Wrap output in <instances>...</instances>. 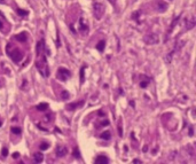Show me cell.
<instances>
[{
  "instance_id": "obj_22",
  "label": "cell",
  "mask_w": 196,
  "mask_h": 164,
  "mask_svg": "<svg viewBox=\"0 0 196 164\" xmlns=\"http://www.w3.org/2000/svg\"><path fill=\"white\" fill-rule=\"evenodd\" d=\"M11 131L14 133V134H20L21 132H22V130H21V127H19V126H13L12 129H11Z\"/></svg>"
},
{
  "instance_id": "obj_36",
  "label": "cell",
  "mask_w": 196,
  "mask_h": 164,
  "mask_svg": "<svg viewBox=\"0 0 196 164\" xmlns=\"http://www.w3.org/2000/svg\"><path fill=\"white\" fill-rule=\"evenodd\" d=\"M5 1V0H0V3H4Z\"/></svg>"
},
{
  "instance_id": "obj_8",
  "label": "cell",
  "mask_w": 196,
  "mask_h": 164,
  "mask_svg": "<svg viewBox=\"0 0 196 164\" xmlns=\"http://www.w3.org/2000/svg\"><path fill=\"white\" fill-rule=\"evenodd\" d=\"M149 83H150V78H148L147 76L142 75L141 76V81H140V87L141 89H146Z\"/></svg>"
},
{
  "instance_id": "obj_13",
  "label": "cell",
  "mask_w": 196,
  "mask_h": 164,
  "mask_svg": "<svg viewBox=\"0 0 196 164\" xmlns=\"http://www.w3.org/2000/svg\"><path fill=\"white\" fill-rule=\"evenodd\" d=\"M15 39H16V40H19V41H21V43H22V41L24 43V41H27L28 36H27V33H25V32H22V33L16 35V36H15Z\"/></svg>"
},
{
  "instance_id": "obj_16",
  "label": "cell",
  "mask_w": 196,
  "mask_h": 164,
  "mask_svg": "<svg viewBox=\"0 0 196 164\" xmlns=\"http://www.w3.org/2000/svg\"><path fill=\"white\" fill-rule=\"evenodd\" d=\"M157 8H158L159 12H165L166 8H167V4H165L164 1H159V3L157 4Z\"/></svg>"
},
{
  "instance_id": "obj_27",
  "label": "cell",
  "mask_w": 196,
  "mask_h": 164,
  "mask_svg": "<svg viewBox=\"0 0 196 164\" xmlns=\"http://www.w3.org/2000/svg\"><path fill=\"white\" fill-rule=\"evenodd\" d=\"M139 14H140V12H135L133 15H132V19H134V20H138V16H139ZM139 21V20H138Z\"/></svg>"
},
{
  "instance_id": "obj_23",
  "label": "cell",
  "mask_w": 196,
  "mask_h": 164,
  "mask_svg": "<svg viewBox=\"0 0 196 164\" xmlns=\"http://www.w3.org/2000/svg\"><path fill=\"white\" fill-rule=\"evenodd\" d=\"M69 97H70V94H69L68 91H62V93H61V99L62 100H67V99H69Z\"/></svg>"
},
{
  "instance_id": "obj_18",
  "label": "cell",
  "mask_w": 196,
  "mask_h": 164,
  "mask_svg": "<svg viewBox=\"0 0 196 164\" xmlns=\"http://www.w3.org/2000/svg\"><path fill=\"white\" fill-rule=\"evenodd\" d=\"M100 138H101V139H105V140H109V139L111 138V133H110L109 131H105V132L101 133Z\"/></svg>"
},
{
  "instance_id": "obj_9",
  "label": "cell",
  "mask_w": 196,
  "mask_h": 164,
  "mask_svg": "<svg viewBox=\"0 0 196 164\" xmlns=\"http://www.w3.org/2000/svg\"><path fill=\"white\" fill-rule=\"evenodd\" d=\"M79 30L83 31V32H86V33H87V31H88V27H87L86 21L84 20V17H80V19H79Z\"/></svg>"
},
{
  "instance_id": "obj_31",
  "label": "cell",
  "mask_w": 196,
  "mask_h": 164,
  "mask_svg": "<svg viewBox=\"0 0 196 164\" xmlns=\"http://www.w3.org/2000/svg\"><path fill=\"white\" fill-rule=\"evenodd\" d=\"M13 157H14V158H19V157H20V154H19V153H14V154H13Z\"/></svg>"
},
{
  "instance_id": "obj_32",
  "label": "cell",
  "mask_w": 196,
  "mask_h": 164,
  "mask_svg": "<svg viewBox=\"0 0 196 164\" xmlns=\"http://www.w3.org/2000/svg\"><path fill=\"white\" fill-rule=\"evenodd\" d=\"M133 163H141V161H139V159H134V161H133Z\"/></svg>"
},
{
  "instance_id": "obj_24",
  "label": "cell",
  "mask_w": 196,
  "mask_h": 164,
  "mask_svg": "<svg viewBox=\"0 0 196 164\" xmlns=\"http://www.w3.org/2000/svg\"><path fill=\"white\" fill-rule=\"evenodd\" d=\"M48 147H49V143L46 142V141H44V142L40 143V150H46Z\"/></svg>"
},
{
  "instance_id": "obj_26",
  "label": "cell",
  "mask_w": 196,
  "mask_h": 164,
  "mask_svg": "<svg viewBox=\"0 0 196 164\" xmlns=\"http://www.w3.org/2000/svg\"><path fill=\"white\" fill-rule=\"evenodd\" d=\"M27 85H28V81L24 79L23 80V86H21V90H27Z\"/></svg>"
},
{
  "instance_id": "obj_5",
  "label": "cell",
  "mask_w": 196,
  "mask_h": 164,
  "mask_svg": "<svg viewBox=\"0 0 196 164\" xmlns=\"http://www.w3.org/2000/svg\"><path fill=\"white\" fill-rule=\"evenodd\" d=\"M143 40L147 45H156L159 41V37L156 33H148L147 36H145Z\"/></svg>"
},
{
  "instance_id": "obj_20",
  "label": "cell",
  "mask_w": 196,
  "mask_h": 164,
  "mask_svg": "<svg viewBox=\"0 0 196 164\" xmlns=\"http://www.w3.org/2000/svg\"><path fill=\"white\" fill-rule=\"evenodd\" d=\"M85 65L84 67H81V69H80V84H84V81H85V73H84V71H85Z\"/></svg>"
},
{
  "instance_id": "obj_11",
  "label": "cell",
  "mask_w": 196,
  "mask_h": 164,
  "mask_svg": "<svg viewBox=\"0 0 196 164\" xmlns=\"http://www.w3.org/2000/svg\"><path fill=\"white\" fill-rule=\"evenodd\" d=\"M195 24H196V19H195V16H191L190 17V20L187 22V24H186V29L187 30H190V29H193L194 27H195Z\"/></svg>"
},
{
  "instance_id": "obj_4",
  "label": "cell",
  "mask_w": 196,
  "mask_h": 164,
  "mask_svg": "<svg viewBox=\"0 0 196 164\" xmlns=\"http://www.w3.org/2000/svg\"><path fill=\"white\" fill-rule=\"evenodd\" d=\"M69 77H70V71H69L68 69L63 68V67L59 68V70L56 71V78H57V79H60L61 81H65V80H68V79H69Z\"/></svg>"
},
{
  "instance_id": "obj_35",
  "label": "cell",
  "mask_w": 196,
  "mask_h": 164,
  "mask_svg": "<svg viewBox=\"0 0 196 164\" xmlns=\"http://www.w3.org/2000/svg\"><path fill=\"white\" fill-rule=\"evenodd\" d=\"M0 16H3V17H4V14H3L1 12H0Z\"/></svg>"
},
{
  "instance_id": "obj_10",
  "label": "cell",
  "mask_w": 196,
  "mask_h": 164,
  "mask_svg": "<svg viewBox=\"0 0 196 164\" xmlns=\"http://www.w3.org/2000/svg\"><path fill=\"white\" fill-rule=\"evenodd\" d=\"M108 163H109V159L106 156L100 155V156H97L95 158V164H108Z\"/></svg>"
},
{
  "instance_id": "obj_12",
  "label": "cell",
  "mask_w": 196,
  "mask_h": 164,
  "mask_svg": "<svg viewBox=\"0 0 196 164\" xmlns=\"http://www.w3.org/2000/svg\"><path fill=\"white\" fill-rule=\"evenodd\" d=\"M83 101L81 102H79V103H76V102H73V103H70V105H68L67 107H65V109L67 110H75V109H77L78 107H81L83 106Z\"/></svg>"
},
{
  "instance_id": "obj_29",
  "label": "cell",
  "mask_w": 196,
  "mask_h": 164,
  "mask_svg": "<svg viewBox=\"0 0 196 164\" xmlns=\"http://www.w3.org/2000/svg\"><path fill=\"white\" fill-rule=\"evenodd\" d=\"M1 154H3V156H7V154H8L7 148H4V149H3V151H1Z\"/></svg>"
},
{
  "instance_id": "obj_3",
  "label": "cell",
  "mask_w": 196,
  "mask_h": 164,
  "mask_svg": "<svg viewBox=\"0 0 196 164\" xmlns=\"http://www.w3.org/2000/svg\"><path fill=\"white\" fill-rule=\"evenodd\" d=\"M7 54L11 56V59H12L15 63H19V62L22 60V53L20 52L19 48H14L13 51H11L9 45H8V46H7Z\"/></svg>"
},
{
  "instance_id": "obj_30",
  "label": "cell",
  "mask_w": 196,
  "mask_h": 164,
  "mask_svg": "<svg viewBox=\"0 0 196 164\" xmlns=\"http://www.w3.org/2000/svg\"><path fill=\"white\" fill-rule=\"evenodd\" d=\"M118 131H119V135H121V137H123V132H122V127H121V125H118Z\"/></svg>"
},
{
  "instance_id": "obj_34",
  "label": "cell",
  "mask_w": 196,
  "mask_h": 164,
  "mask_svg": "<svg viewBox=\"0 0 196 164\" xmlns=\"http://www.w3.org/2000/svg\"><path fill=\"white\" fill-rule=\"evenodd\" d=\"M109 1H110V3H113V4H114V3H115V0H109Z\"/></svg>"
},
{
  "instance_id": "obj_33",
  "label": "cell",
  "mask_w": 196,
  "mask_h": 164,
  "mask_svg": "<svg viewBox=\"0 0 196 164\" xmlns=\"http://www.w3.org/2000/svg\"><path fill=\"white\" fill-rule=\"evenodd\" d=\"M1 28H3V23H1V22H0V29H1Z\"/></svg>"
},
{
  "instance_id": "obj_2",
  "label": "cell",
  "mask_w": 196,
  "mask_h": 164,
  "mask_svg": "<svg viewBox=\"0 0 196 164\" xmlns=\"http://www.w3.org/2000/svg\"><path fill=\"white\" fill-rule=\"evenodd\" d=\"M93 14H94V17L96 19V20H101L102 19V16H103V14H105V6H103V4H101V3H95V4H93Z\"/></svg>"
},
{
  "instance_id": "obj_21",
  "label": "cell",
  "mask_w": 196,
  "mask_h": 164,
  "mask_svg": "<svg viewBox=\"0 0 196 164\" xmlns=\"http://www.w3.org/2000/svg\"><path fill=\"white\" fill-rule=\"evenodd\" d=\"M16 12H17V14H19L20 16H23V17L28 16V14H29V12H28V11H23V9H20V8H17V9H16Z\"/></svg>"
},
{
  "instance_id": "obj_25",
  "label": "cell",
  "mask_w": 196,
  "mask_h": 164,
  "mask_svg": "<svg viewBox=\"0 0 196 164\" xmlns=\"http://www.w3.org/2000/svg\"><path fill=\"white\" fill-rule=\"evenodd\" d=\"M73 157H77V158H80V154H79V150L77 148L73 149Z\"/></svg>"
},
{
  "instance_id": "obj_28",
  "label": "cell",
  "mask_w": 196,
  "mask_h": 164,
  "mask_svg": "<svg viewBox=\"0 0 196 164\" xmlns=\"http://www.w3.org/2000/svg\"><path fill=\"white\" fill-rule=\"evenodd\" d=\"M109 125V121H103V122H101V126H108Z\"/></svg>"
},
{
  "instance_id": "obj_37",
  "label": "cell",
  "mask_w": 196,
  "mask_h": 164,
  "mask_svg": "<svg viewBox=\"0 0 196 164\" xmlns=\"http://www.w3.org/2000/svg\"><path fill=\"white\" fill-rule=\"evenodd\" d=\"M1 125H3V123H1V122H0V126H1Z\"/></svg>"
},
{
  "instance_id": "obj_14",
  "label": "cell",
  "mask_w": 196,
  "mask_h": 164,
  "mask_svg": "<svg viewBox=\"0 0 196 164\" xmlns=\"http://www.w3.org/2000/svg\"><path fill=\"white\" fill-rule=\"evenodd\" d=\"M33 158H35V162H36V163H41L43 159H44V155H43L40 151H38V153H36V154L33 155Z\"/></svg>"
},
{
  "instance_id": "obj_15",
  "label": "cell",
  "mask_w": 196,
  "mask_h": 164,
  "mask_svg": "<svg viewBox=\"0 0 196 164\" xmlns=\"http://www.w3.org/2000/svg\"><path fill=\"white\" fill-rule=\"evenodd\" d=\"M105 47H106V40H100L96 45V49L99 52H103Z\"/></svg>"
},
{
  "instance_id": "obj_1",
  "label": "cell",
  "mask_w": 196,
  "mask_h": 164,
  "mask_svg": "<svg viewBox=\"0 0 196 164\" xmlns=\"http://www.w3.org/2000/svg\"><path fill=\"white\" fill-rule=\"evenodd\" d=\"M36 65H37L38 71L40 72V75L44 78H47L49 76V67H48L47 59H46V55L45 54L38 56V61L36 62Z\"/></svg>"
},
{
  "instance_id": "obj_17",
  "label": "cell",
  "mask_w": 196,
  "mask_h": 164,
  "mask_svg": "<svg viewBox=\"0 0 196 164\" xmlns=\"http://www.w3.org/2000/svg\"><path fill=\"white\" fill-rule=\"evenodd\" d=\"M180 17H181V15H179L178 17H175L174 20H173V22H172V24H171V27H170V29H169V31H167V33L170 35L171 32H172V30H173V28L177 25V23L179 22V20H180Z\"/></svg>"
},
{
  "instance_id": "obj_19",
  "label": "cell",
  "mask_w": 196,
  "mask_h": 164,
  "mask_svg": "<svg viewBox=\"0 0 196 164\" xmlns=\"http://www.w3.org/2000/svg\"><path fill=\"white\" fill-rule=\"evenodd\" d=\"M47 108H48V105H47V103H45V102L39 103V105L37 106V109H38V110H40V111H45V110H47Z\"/></svg>"
},
{
  "instance_id": "obj_7",
  "label": "cell",
  "mask_w": 196,
  "mask_h": 164,
  "mask_svg": "<svg viewBox=\"0 0 196 164\" xmlns=\"http://www.w3.org/2000/svg\"><path fill=\"white\" fill-rule=\"evenodd\" d=\"M67 153H68V148H67V147H64V146H59V147L56 148V155H57L59 157H63V156H65V155H67Z\"/></svg>"
},
{
  "instance_id": "obj_6",
  "label": "cell",
  "mask_w": 196,
  "mask_h": 164,
  "mask_svg": "<svg viewBox=\"0 0 196 164\" xmlns=\"http://www.w3.org/2000/svg\"><path fill=\"white\" fill-rule=\"evenodd\" d=\"M46 47H45V40L41 39L38 44H37V56H40L43 54H45Z\"/></svg>"
}]
</instances>
